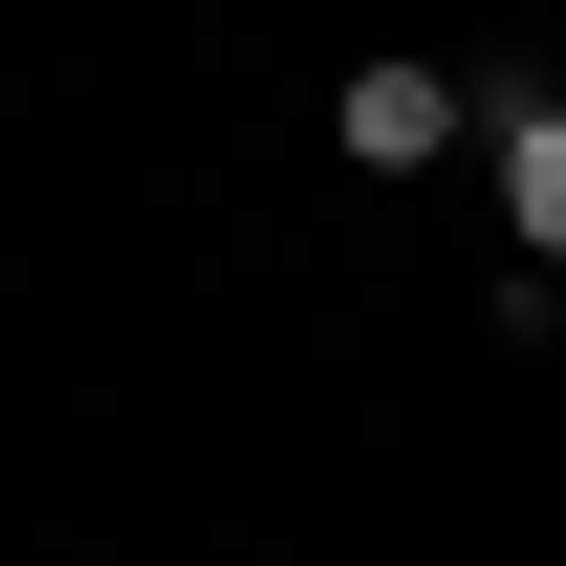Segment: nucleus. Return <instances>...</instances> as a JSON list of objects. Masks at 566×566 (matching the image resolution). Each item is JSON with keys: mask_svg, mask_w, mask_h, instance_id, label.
Returning a JSON list of instances; mask_svg holds the SVG:
<instances>
[{"mask_svg": "<svg viewBox=\"0 0 566 566\" xmlns=\"http://www.w3.org/2000/svg\"><path fill=\"white\" fill-rule=\"evenodd\" d=\"M327 132H349V175H436V153L480 132V87L392 44V66H349V87H327Z\"/></svg>", "mask_w": 566, "mask_h": 566, "instance_id": "1", "label": "nucleus"}, {"mask_svg": "<svg viewBox=\"0 0 566 566\" xmlns=\"http://www.w3.org/2000/svg\"><path fill=\"white\" fill-rule=\"evenodd\" d=\"M480 153H501V218H523V262H566V109H545V87H501V109H480Z\"/></svg>", "mask_w": 566, "mask_h": 566, "instance_id": "2", "label": "nucleus"}, {"mask_svg": "<svg viewBox=\"0 0 566 566\" xmlns=\"http://www.w3.org/2000/svg\"><path fill=\"white\" fill-rule=\"evenodd\" d=\"M545 283H566V262H545Z\"/></svg>", "mask_w": 566, "mask_h": 566, "instance_id": "3", "label": "nucleus"}]
</instances>
